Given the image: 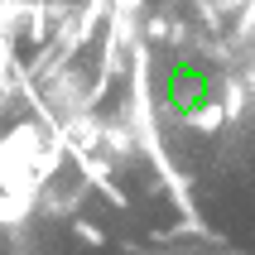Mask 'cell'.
Returning a JSON list of instances; mask_svg holds the SVG:
<instances>
[{
    "instance_id": "6da1fadb",
    "label": "cell",
    "mask_w": 255,
    "mask_h": 255,
    "mask_svg": "<svg viewBox=\"0 0 255 255\" xmlns=\"http://www.w3.org/2000/svg\"><path fill=\"white\" fill-rule=\"evenodd\" d=\"M154 92L159 106L173 116V121H188V126H202L222 111L227 101V87H222V72L198 53H173L159 63L154 72Z\"/></svg>"
}]
</instances>
